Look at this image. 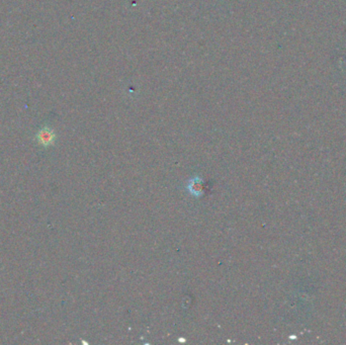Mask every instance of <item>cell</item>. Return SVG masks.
I'll list each match as a JSON object with an SVG mask.
<instances>
[{"label": "cell", "mask_w": 346, "mask_h": 345, "mask_svg": "<svg viewBox=\"0 0 346 345\" xmlns=\"http://www.w3.org/2000/svg\"><path fill=\"white\" fill-rule=\"evenodd\" d=\"M56 138H57L56 133L54 132L53 129L49 128V127L42 128L35 136L36 142L44 147H50V146L54 145Z\"/></svg>", "instance_id": "cell-1"}, {"label": "cell", "mask_w": 346, "mask_h": 345, "mask_svg": "<svg viewBox=\"0 0 346 345\" xmlns=\"http://www.w3.org/2000/svg\"><path fill=\"white\" fill-rule=\"evenodd\" d=\"M187 188L190 193H191L193 196H196V198L197 196H202L205 192V181L203 178L195 176L189 181Z\"/></svg>", "instance_id": "cell-2"}]
</instances>
